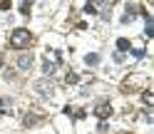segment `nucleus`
Instances as JSON below:
<instances>
[{"label":"nucleus","mask_w":154,"mask_h":134,"mask_svg":"<svg viewBox=\"0 0 154 134\" xmlns=\"http://www.w3.org/2000/svg\"><path fill=\"white\" fill-rule=\"evenodd\" d=\"M10 45L17 47V50L30 47V45H32V35H30V30H25V27H17V30H13V35H10Z\"/></svg>","instance_id":"f257e3e1"},{"label":"nucleus","mask_w":154,"mask_h":134,"mask_svg":"<svg viewBox=\"0 0 154 134\" xmlns=\"http://www.w3.org/2000/svg\"><path fill=\"white\" fill-rule=\"evenodd\" d=\"M32 62H35V57H32V52H23L20 57H17V67L25 72V70H30L32 67Z\"/></svg>","instance_id":"f03ea898"},{"label":"nucleus","mask_w":154,"mask_h":134,"mask_svg":"<svg viewBox=\"0 0 154 134\" xmlns=\"http://www.w3.org/2000/svg\"><path fill=\"white\" fill-rule=\"evenodd\" d=\"M35 92H40L42 97H50V94H52V82H50V80H40V82H35Z\"/></svg>","instance_id":"7ed1b4c3"},{"label":"nucleus","mask_w":154,"mask_h":134,"mask_svg":"<svg viewBox=\"0 0 154 134\" xmlns=\"http://www.w3.org/2000/svg\"><path fill=\"white\" fill-rule=\"evenodd\" d=\"M94 114H97L100 119H107L109 114H112V104L109 102H100L97 107H94Z\"/></svg>","instance_id":"20e7f679"},{"label":"nucleus","mask_w":154,"mask_h":134,"mask_svg":"<svg viewBox=\"0 0 154 134\" xmlns=\"http://www.w3.org/2000/svg\"><path fill=\"white\" fill-rule=\"evenodd\" d=\"M85 62H87L90 67H94V65H100V55H97V52H90L87 57H85Z\"/></svg>","instance_id":"39448f33"},{"label":"nucleus","mask_w":154,"mask_h":134,"mask_svg":"<svg viewBox=\"0 0 154 134\" xmlns=\"http://www.w3.org/2000/svg\"><path fill=\"white\" fill-rule=\"evenodd\" d=\"M139 8H142V5H137V3H127V17L137 15V13H139Z\"/></svg>","instance_id":"423d86ee"},{"label":"nucleus","mask_w":154,"mask_h":134,"mask_svg":"<svg viewBox=\"0 0 154 134\" xmlns=\"http://www.w3.org/2000/svg\"><path fill=\"white\" fill-rule=\"evenodd\" d=\"M117 50H119V52L129 50V40H127V37H119V40H117Z\"/></svg>","instance_id":"0eeeda50"},{"label":"nucleus","mask_w":154,"mask_h":134,"mask_svg":"<svg viewBox=\"0 0 154 134\" xmlns=\"http://www.w3.org/2000/svg\"><path fill=\"white\" fill-rule=\"evenodd\" d=\"M42 72H45V75H52V72H55V65H52L50 60H45V62H42Z\"/></svg>","instance_id":"6e6552de"},{"label":"nucleus","mask_w":154,"mask_h":134,"mask_svg":"<svg viewBox=\"0 0 154 134\" xmlns=\"http://www.w3.org/2000/svg\"><path fill=\"white\" fill-rule=\"evenodd\" d=\"M85 13H87V15H94V13H97V3H85Z\"/></svg>","instance_id":"1a4fd4ad"},{"label":"nucleus","mask_w":154,"mask_h":134,"mask_svg":"<svg viewBox=\"0 0 154 134\" xmlns=\"http://www.w3.org/2000/svg\"><path fill=\"white\" fill-rule=\"evenodd\" d=\"M142 97H144V104H147V107H152V99H154V94H152V92L147 90V92L142 94Z\"/></svg>","instance_id":"9d476101"},{"label":"nucleus","mask_w":154,"mask_h":134,"mask_svg":"<svg viewBox=\"0 0 154 134\" xmlns=\"http://www.w3.org/2000/svg\"><path fill=\"white\" fill-rule=\"evenodd\" d=\"M144 32H147V37L154 35V23H152V20H147V27H144Z\"/></svg>","instance_id":"9b49d317"},{"label":"nucleus","mask_w":154,"mask_h":134,"mask_svg":"<svg viewBox=\"0 0 154 134\" xmlns=\"http://www.w3.org/2000/svg\"><path fill=\"white\" fill-rule=\"evenodd\" d=\"M30 5H32V3H20V13H23V15H30Z\"/></svg>","instance_id":"f8f14e48"},{"label":"nucleus","mask_w":154,"mask_h":134,"mask_svg":"<svg viewBox=\"0 0 154 134\" xmlns=\"http://www.w3.org/2000/svg\"><path fill=\"white\" fill-rule=\"evenodd\" d=\"M35 122H37V117H32V114H27V117H25V127H32Z\"/></svg>","instance_id":"ddd939ff"},{"label":"nucleus","mask_w":154,"mask_h":134,"mask_svg":"<svg viewBox=\"0 0 154 134\" xmlns=\"http://www.w3.org/2000/svg\"><path fill=\"white\" fill-rule=\"evenodd\" d=\"M77 80H80V77H77V75H75V72H67V84H75Z\"/></svg>","instance_id":"4468645a"},{"label":"nucleus","mask_w":154,"mask_h":134,"mask_svg":"<svg viewBox=\"0 0 154 134\" xmlns=\"http://www.w3.org/2000/svg\"><path fill=\"white\" fill-rule=\"evenodd\" d=\"M10 5H13L10 0H3V3H0V8H3V10H10Z\"/></svg>","instance_id":"2eb2a0df"},{"label":"nucleus","mask_w":154,"mask_h":134,"mask_svg":"<svg viewBox=\"0 0 154 134\" xmlns=\"http://www.w3.org/2000/svg\"><path fill=\"white\" fill-rule=\"evenodd\" d=\"M0 107H3V99H0Z\"/></svg>","instance_id":"dca6fc26"}]
</instances>
